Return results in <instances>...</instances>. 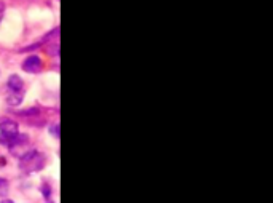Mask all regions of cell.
I'll return each instance as SVG.
<instances>
[{"label": "cell", "mask_w": 273, "mask_h": 203, "mask_svg": "<svg viewBox=\"0 0 273 203\" xmlns=\"http://www.w3.org/2000/svg\"><path fill=\"white\" fill-rule=\"evenodd\" d=\"M46 163V159L43 154H40L37 151H31L26 152L21 159H19V166L21 170L26 173H34V171H40Z\"/></svg>", "instance_id": "obj_1"}, {"label": "cell", "mask_w": 273, "mask_h": 203, "mask_svg": "<svg viewBox=\"0 0 273 203\" xmlns=\"http://www.w3.org/2000/svg\"><path fill=\"white\" fill-rule=\"evenodd\" d=\"M19 134V128L18 123L13 120H3L0 123V143L8 146L13 139Z\"/></svg>", "instance_id": "obj_2"}, {"label": "cell", "mask_w": 273, "mask_h": 203, "mask_svg": "<svg viewBox=\"0 0 273 203\" xmlns=\"http://www.w3.org/2000/svg\"><path fill=\"white\" fill-rule=\"evenodd\" d=\"M8 146H10V151L13 152V155H16V157L21 159L23 155L27 152L26 147L29 146V138H27L26 134H18V136L13 139Z\"/></svg>", "instance_id": "obj_3"}, {"label": "cell", "mask_w": 273, "mask_h": 203, "mask_svg": "<svg viewBox=\"0 0 273 203\" xmlns=\"http://www.w3.org/2000/svg\"><path fill=\"white\" fill-rule=\"evenodd\" d=\"M23 71L29 74H37L42 71V59L39 56H29L23 63Z\"/></svg>", "instance_id": "obj_4"}, {"label": "cell", "mask_w": 273, "mask_h": 203, "mask_svg": "<svg viewBox=\"0 0 273 203\" xmlns=\"http://www.w3.org/2000/svg\"><path fill=\"white\" fill-rule=\"evenodd\" d=\"M23 101V90H10L6 94V103L10 106H18Z\"/></svg>", "instance_id": "obj_5"}, {"label": "cell", "mask_w": 273, "mask_h": 203, "mask_svg": "<svg viewBox=\"0 0 273 203\" xmlns=\"http://www.w3.org/2000/svg\"><path fill=\"white\" fill-rule=\"evenodd\" d=\"M23 79L19 77V76H10L8 79V88L10 90H23Z\"/></svg>", "instance_id": "obj_6"}, {"label": "cell", "mask_w": 273, "mask_h": 203, "mask_svg": "<svg viewBox=\"0 0 273 203\" xmlns=\"http://www.w3.org/2000/svg\"><path fill=\"white\" fill-rule=\"evenodd\" d=\"M6 192V181L5 179H0V194Z\"/></svg>", "instance_id": "obj_7"}, {"label": "cell", "mask_w": 273, "mask_h": 203, "mask_svg": "<svg viewBox=\"0 0 273 203\" xmlns=\"http://www.w3.org/2000/svg\"><path fill=\"white\" fill-rule=\"evenodd\" d=\"M3 15H5V3L0 2V21L3 19Z\"/></svg>", "instance_id": "obj_8"}, {"label": "cell", "mask_w": 273, "mask_h": 203, "mask_svg": "<svg viewBox=\"0 0 273 203\" xmlns=\"http://www.w3.org/2000/svg\"><path fill=\"white\" fill-rule=\"evenodd\" d=\"M58 130H59V126H58V125H56V126H53V130H51V131H53V134H54V136H56V138L59 136V131H58Z\"/></svg>", "instance_id": "obj_9"}, {"label": "cell", "mask_w": 273, "mask_h": 203, "mask_svg": "<svg viewBox=\"0 0 273 203\" xmlns=\"http://www.w3.org/2000/svg\"><path fill=\"white\" fill-rule=\"evenodd\" d=\"M43 192H45V197L48 199L50 197V189H48V186H43Z\"/></svg>", "instance_id": "obj_10"}]
</instances>
